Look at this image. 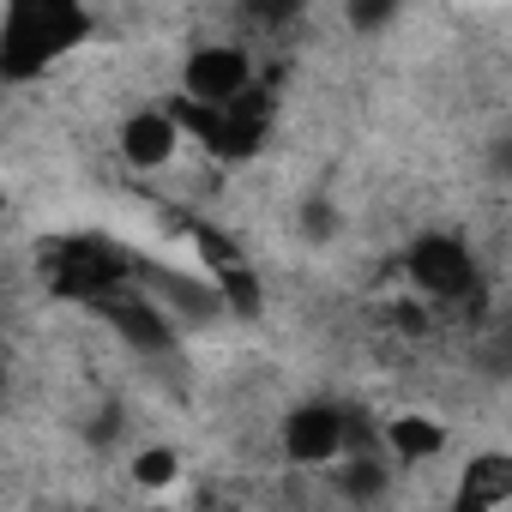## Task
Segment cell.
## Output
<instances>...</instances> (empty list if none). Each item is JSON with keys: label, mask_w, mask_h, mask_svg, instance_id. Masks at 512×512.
Returning <instances> with one entry per match:
<instances>
[{"label": "cell", "mask_w": 512, "mask_h": 512, "mask_svg": "<svg viewBox=\"0 0 512 512\" xmlns=\"http://www.w3.org/2000/svg\"><path fill=\"white\" fill-rule=\"evenodd\" d=\"M253 49L241 37H193L181 43V73H175V97L187 109H229L241 97H253Z\"/></svg>", "instance_id": "obj_3"}, {"label": "cell", "mask_w": 512, "mask_h": 512, "mask_svg": "<svg viewBox=\"0 0 512 512\" xmlns=\"http://www.w3.org/2000/svg\"><path fill=\"white\" fill-rule=\"evenodd\" d=\"M398 278H404V290L422 302V308H434V314H464V308H476L482 302V247L476 241H464V235H452V229H422L416 241H404V253H398Z\"/></svg>", "instance_id": "obj_1"}, {"label": "cell", "mask_w": 512, "mask_h": 512, "mask_svg": "<svg viewBox=\"0 0 512 512\" xmlns=\"http://www.w3.org/2000/svg\"><path fill=\"white\" fill-rule=\"evenodd\" d=\"M374 446L398 464V470H434L452 452V428L434 410H392L374 434Z\"/></svg>", "instance_id": "obj_5"}, {"label": "cell", "mask_w": 512, "mask_h": 512, "mask_svg": "<svg viewBox=\"0 0 512 512\" xmlns=\"http://www.w3.org/2000/svg\"><path fill=\"white\" fill-rule=\"evenodd\" d=\"M446 512H512V446H476L452 464Z\"/></svg>", "instance_id": "obj_4"}, {"label": "cell", "mask_w": 512, "mask_h": 512, "mask_svg": "<svg viewBox=\"0 0 512 512\" xmlns=\"http://www.w3.org/2000/svg\"><path fill=\"white\" fill-rule=\"evenodd\" d=\"M109 151L121 169L163 181L193 157V133L181 121V103H133L115 127H109Z\"/></svg>", "instance_id": "obj_2"}]
</instances>
